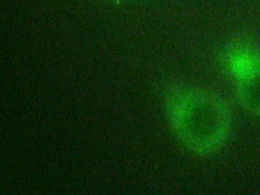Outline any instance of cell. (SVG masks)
Segmentation results:
<instances>
[{
    "mask_svg": "<svg viewBox=\"0 0 260 195\" xmlns=\"http://www.w3.org/2000/svg\"><path fill=\"white\" fill-rule=\"evenodd\" d=\"M241 103L246 112L260 117V71L252 73L244 80Z\"/></svg>",
    "mask_w": 260,
    "mask_h": 195,
    "instance_id": "cell-2",
    "label": "cell"
},
{
    "mask_svg": "<svg viewBox=\"0 0 260 195\" xmlns=\"http://www.w3.org/2000/svg\"><path fill=\"white\" fill-rule=\"evenodd\" d=\"M170 119L181 142L201 155H211L225 147L233 127L228 105L213 95H187L175 102Z\"/></svg>",
    "mask_w": 260,
    "mask_h": 195,
    "instance_id": "cell-1",
    "label": "cell"
}]
</instances>
